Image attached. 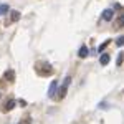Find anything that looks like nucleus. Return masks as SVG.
<instances>
[{"label": "nucleus", "instance_id": "obj_1", "mask_svg": "<svg viewBox=\"0 0 124 124\" xmlns=\"http://www.w3.org/2000/svg\"><path fill=\"white\" fill-rule=\"evenodd\" d=\"M35 70H37V73H38L40 76H50L53 73V68H51L50 63H37Z\"/></svg>", "mask_w": 124, "mask_h": 124}, {"label": "nucleus", "instance_id": "obj_2", "mask_svg": "<svg viewBox=\"0 0 124 124\" xmlns=\"http://www.w3.org/2000/svg\"><path fill=\"white\" fill-rule=\"evenodd\" d=\"M70 81H71V78L66 76V78H65V81H63V85L60 86V93H58V98H60V99L66 96V91H68V86H70Z\"/></svg>", "mask_w": 124, "mask_h": 124}, {"label": "nucleus", "instance_id": "obj_3", "mask_svg": "<svg viewBox=\"0 0 124 124\" xmlns=\"http://www.w3.org/2000/svg\"><path fill=\"white\" fill-rule=\"evenodd\" d=\"M56 89H58V81L55 79V81H51V85H50V89H48V96H50V98H53Z\"/></svg>", "mask_w": 124, "mask_h": 124}, {"label": "nucleus", "instance_id": "obj_4", "mask_svg": "<svg viewBox=\"0 0 124 124\" xmlns=\"http://www.w3.org/2000/svg\"><path fill=\"white\" fill-rule=\"evenodd\" d=\"M113 17H114V12H113L111 8H106L104 12H103V20H106V22L113 20Z\"/></svg>", "mask_w": 124, "mask_h": 124}, {"label": "nucleus", "instance_id": "obj_5", "mask_svg": "<svg viewBox=\"0 0 124 124\" xmlns=\"http://www.w3.org/2000/svg\"><path fill=\"white\" fill-rule=\"evenodd\" d=\"M109 60H111V55H109V53H103L101 58H99V63H101L103 66H106V65L109 63Z\"/></svg>", "mask_w": 124, "mask_h": 124}, {"label": "nucleus", "instance_id": "obj_6", "mask_svg": "<svg viewBox=\"0 0 124 124\" xmlns=\"http://www.w3.org/2000/svg\"><path fill=\"white\" fill-rule=\"evenodd\" d=\"M15 106H17V101H15V99H8L7 104H5V108H3V111H12Z\"/></svg>", "mask_w": 124, "mask_h": 124}, {"label": "nucleus", "instance_id": "obj_7", "mask_svg": "<svg viewBox=\"0 0 124 124\" xmlns=\"http://www.w3.org/2000/svg\"><path fill=\"white\" fill-rule=\"evenodd\" d=\"M88 55H89V51H88V48H86V46L79 48V51H78V56H79V58H86Z\"/></svg>", "mask_w": 124, "mask_h": 124}, {"label": "nucleus", "instance_id": "obj_8", "mask_svg": "<svg viewBox=\"0 0 124 124\" xmlns=\"http://www.w3.org/2000/svg\"><path fill=\"white\" fill-rule=\"evenodd\" d=\"M5 79H7V81H13V79H15V73H13V70H8V71L5 73Z\"/></svg>", "mask_w": 124, "mask_h": 124}, {"label": "nucleus", "instance_id": "obj_9", "mask_svg": "<svg viewBox=\"0 0 124 124\" xmlns=\"http://www.w3.org/2000/svg\"><path fill=\"white\" fill-rule=\"evenodd\" d=\"M8 10L10 8H8V5H7V3H0V15H5Z\"/></svg>", "mask_w": 124, "mask_h": 124}, {"label": "nucleus", "instance_id": "obj_10", "mask_svg": "<svg viewBox=\"0 0 124 124\" xmlns=\"http://www.w3.org/2000/svg\"><path fill=\"white\" fill-rule=\"evenodd\" d=\"M108 45H109V40H106L104 43H101V45H99V48H98V51H99V53H103V51H104V48L108 46Z\"/></svg>", "mask_w": 124, "mask_h": 124}, {"label": "nucleus", "instance_id": "obj_11", "mask_svg": "<svg viewBox=\"0 0 124 124\" xmlns=\"http://www.w3.org/2000/svg\"><path fill=\"white\" fill-rule=\"evenodd\" d=\"M18 18H20V12L13 10V12H12V22H17Z\"/></svg>", "mask_w": 124, "mask_h": 124}, {"label": "nucleus", "instance_id": "obj_12", "mask_svg": "<svg viewBox=\"0 0 124 124\" xmlns=\"http://www.w3.org/2000/svg\"><path fill=\"white\" fill-rule=\"evenodd\" d=\"M20 124H31V117H30V116H27V117H23V119L20 121Z\"/></svg>", "mask_w": 124, "mask_h": 124}, {"label": "nucleus", "instance_id": "obj_13", "mask_svg": "<svg viewBox=\"0 0 124 124\" xmlns=\"http://www.w3.org/2000/svg\"><path fill=\"white\" fill-rule=\"evenodd\" d=\"M123 61H124V55H123V53H119V55H117V66H121Z\"/></svg>", "mask_w": 124, "mask_h": 124}, {"label": "nucleus", "instance_id": "obj_14", "mask_svg": "<svg viewBox=\"0 0 124 124\" xmlns=\"http://www.w3.org/2000/svg\"><path fill=\"white\" fill-rule=\"evenodd\" d=\"M123 43H124V38H123V37H119V38L116 40V45H117V46H121Z\"/></svg>", "mask_w": 124, "mask_h": 124}, {"label": "nucleus", "instance_id": "obj_15", "mask_svg": "<svg viewBox=\"0 0 124 124\" xmlns=\"http://www.w3.org/2000/svg\"><path fill=\"white\" fill-rule=\"evenodd\" d=\"M18 103H20V106H23V108H25V106H27V101H25V99H20Z\"/></svg>", "mask_w": 124, "mask_h": 124}, {"label": "nucleus", "instance_id": "obj_16", "mask_svg": "<svg viewBox=\"0 0 124 124\" xmlns=\"http://www.w3.org/2000/svg\"><path fill=\"white\" fill-rule=\"evenodd\" d=\"M0 98H2V93H0Z\"/></svg>", "mask_w": 124, "mask_h": 124}]
</instances>
